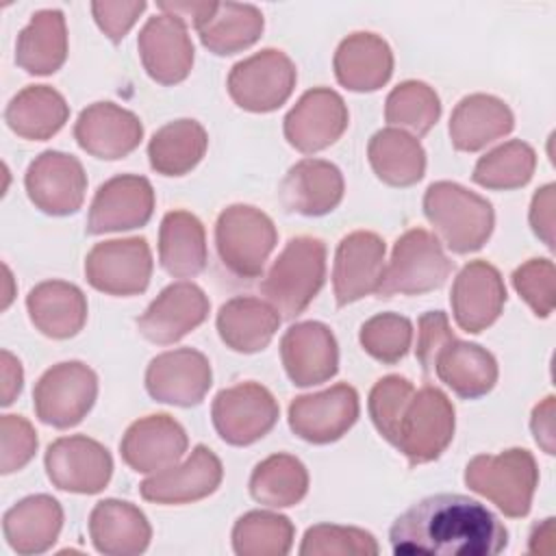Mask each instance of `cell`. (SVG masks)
Listing matches in <instances>:
<instances>
[{
    "label": "cell",
    "mask_w": 556,
    "mask_h": 556,
    "mask_svg": "<svg viewBox=\"0 0 556 556\" xmlns=\"http://www.w3.org/2000/svg\"><path fill=\"white\" fill-rule=\"evenodd\" d=\"M389 543L395 556H495L506 549L508 530L478 500L437 493L393 521Z\"/></svg>",
    "instance_id": "1"
},
{
    "label": "cell",
    "mask_w": 556,
    "mask_h": 556,
    "mask_svg": "<svg viewBox=\"0 0 556 556\" xmlns=\"http://www.w3.org/2000/svg\"><path fill=\"white\" fill-rule=\"evenodd\" d=\"M326 280V243L300 235L287 241L261 280V293L282 319H295L315 300Z\"/></svg>",
    "instance_id": "2"
},
{
    "label": "cell",
    "mask_w": 556,
    "mask_h": 556,
    "mask_svg": "<svg viewBox=\"0 0 556 556\" xmlns=\"http://www.w3.org/2000/svg\"><path fill=\"white\" fill-rule=\"evenodd\" d=\"M424 215L456 254L480 250L495 226L493 204L476 191L450 180L432 182L424 193Z\"/></svg>",
    "instance_id": "3"
},
{
    "label": "cell",
    "mask_w": 556,
    "mask_h": 556,
    "mask_svg": "<svg viewBox=\"0 0 556 556\" xmlns=\"http://www.w3.org/2000/svg\"><path fill=\"white\" fill-rule=\"evenodd\" d=\"M465 484L495 504L506 517L521 519L530 513L539 467L532 452L523 447L478 454L465 467Z\"/></svg>",
    "instance_id": "4"
},
{
    "label": "cell",
    "mask_w": 556,
    "mask_h": 556,
    "mask_svg": "<svg viewBox=\"0 0 556 556\" xmlns=\"http://www.w3.org/2000/svg\"><path fill=\"white\" fill-rule=\"evenodd\" d=\"M456 413L450 397L432 387L424 384L413 391L406 402L391 445L400 450L410 465H424L437 460L454 439Z\"/></svg>",
    "instance_id": "5"
},
{
    "label": "cell",
    "mask_w": 556,
    "mask_h": 556,
    "mask_svg": "<svg viewBox=\"0 0 556 556\" xmlns=\"http://www.w3.org/2000/svg\"><path fill=\"white\" fill-rule=\"evenodd\" d=\"M278 241L267 213L250 204L226 206L215 222V248L222 265L237 278H258Z\"/></svg>",
    "instance_id": "6"
},
{
    "label": "cell",
    "mask_w": 556,
    "mask_h": 556,
    "mask_svg": "<svg viewBox=\"0 0 556 556\" xmlns=\"http://www.w3.org/2000/svg\"><path fill=\"white\" fill-rule=\"evenodd\" d=\"M452 267L454 263L437 235L426 228H410L393 243L391 261L384 265L376 295L393 298L434 291L450 278Z\"/></svg>",
    "instance_id": "7"
},
{
    "label": "cell",
    "mask_w": 556,
    "mask_h": 556,
    "mask_svg": "<svg viewBox=\"0 0 556 556\" xmlns=\"http://www.w3.org/2000/svg\"><path fill=\"white\" fill-rule=\"evenodd\" d=\"M98 397V376L80 361L56 363L33 389V408L41 424L67 430L78 426Z\"/></svg>",
    "instance_id": "8"
},
{
    "label": "cell",
    "mask_w": 556,
    "mask_h": 556,
    "mask_svg": "<svg viewBox=\"0 0 556 556\" xmlns=\"http://www.w3.org/2000/svg\"><path fill=\"white\" fill-rule=\"evenodd\" d=\"M295 63L276 48H265L232 65L226 87L232 102L250 113H271L293 93Z\"/></svg>",
    "instance_id": "9"
},
{
    "label": "cell",
    "mask_w": 556,
    "mask_h": 556,
    "mask_svg": "<svg viewBox=\"0 0 556 556\" xmlns=\"http://www.w3.org/2000/svg\"><path fill=\"white\" fill-rule=\"evenodd\" d=\"M152 250L143 237L96 243L85 256L87 282L106 295L130 298L148 289L152 278Z\"/></svg>",
    "instance_id": "10"
},
{
    "label": "cell",
    "mask_w": 556,
    "mask_h": 556,
    "mask_svg": "<svg viewBox=\"0 0 556 556\" xmlns=\"http://www.w3.org/2000/svg\"><path fill=\"white\" fill-rule=\"evenodd\" d=\"M280 406L271 391L258 382H239L222 389L211 404V419L228 445H252L278 421Z\"/></svg>",
    "instance_id": "11"
},
{
    "label": "cell",
    "mask_w": 556,
    "mask_h": 556,
    "mask_svg": "<svg viewBox=\"0 0 556 556\" xmlns=\"http://www.w3.org/2000/svg\"><path fill=\"white\" fill-rule=\"evenodd\" d=\"M48 480L67 493L96 495L113 476V456L96 439L70 434L52 441L43 456Z\"/></svg>",
    "instance_id": "12"
},
{
    "label": "cell",
    "mask_w": 556,
    "mask_h": 556,
    "mask_svg": "<svg viewBox=\"0 0 556 556\" xmlns=\"http://www.w3.org/2000/svg\"><path fill=\"white\" fill-rule=\"evenodd\" d=\"M28 200L46 215H74L87 191V174L83 163L61 150H46L30 161L24 174Z\"/></svg>",
    "instance_id": "13"
},
{
    "label": "cell",
    "mask_w": 556,
    "mask_h": 556,
    "mask_svg": "<svg viewBox=\"0 0 556 556\" xmlns=\"http://www.w3.org/2000/svg\"><path fill=\"white\" fill-rule=\"evenodd\" d=\"M348 124L345 100L330 87H313L285 115L282 132L291 148L302 154H315L339 141Z\"/></svg>",
    "instance_id": "14"
},
{
    "label": "cell",
    "mask_w": 556,
    "mask_h": 556,
    "mask_svg": "<svg viewBox=\"0 0 556 556\" xmlns=\"http://www.w3.org/2000/svg\"><path fill=\"white\" fill-rule=\"evenodd\" d=\"M361 404L354 387L339 382L326 391L300 395L289 404V428L306 443L339 441L358 419Z\"/></svg>",
    "instance_id": "15"
},
{
    "label": "cell",
    "mask_w": 556,
    "mask_h": 556,
    "mask_svg": "<svg viewBox=\"0 0 556 556\" xmlns=\"http://www.w3.org/2000/svg\"><path fill=\"white\" fill-rule=\"evenodd\" d=\"M154 213V189L146 176L119 174L102 182L91 200L87 235L141 228Z\"/></svg>",
    "instance_id": "16"
},
{
    "label": "cell",
    "mask_w": 556,
    "mask_h": 556,
    "mask_svg": "<svg viewBox=\"0 0 556 556\" xmlns=\"http://www.w3.org/2000/svg\"><path fill=\"white\" fill-rule=\"evenodd\" d=\"M213 384L208 358L193 348H176L156 354L146 369V391L154 402L172 406H198Z\"/></svg>",
    "instance_id": "17"
},
{
    "label": "cell",
    "mask_w": 556,
    "mask_h": 556,
    "mask_svg": "<svg viewBox=\"0 0 556 556\" xmlns=\"http://www.w3.org/2000/svg\"><path fill=\"white\" fill-rule=\"evenodd\" d=\"M222 478V460L213 450L200 443L182 463H176L159 473H150L139 484V493L143 500L163 506L191 504L213 495L219 489Z\"/></svg>",
    "instance_id": "18"
},
{
    "label": "cell",
    "mask_w": 556,
    "mask_h": 556,
    "mask_svg": "<svg viewBox=\"0 0 556 556\" xmlns=\"http://www.w3.org/2000/svg\"><path fill=\"white\" fill-rule=\"evenodd\" d=\"M137 48L146 74L159 85H178L193 67L195 50L187 22L174 13L150 17L139 30Z\"/></svg>",
    "instance_id": "19"
},
{
    "label": "cell",
    "mask_w": 556,
    "mask_h": 556,
    "mask_svg": "<svg viewBox=\"0 0 556 556\" xmlns=\"http://www.w3.org/2000/svg\"><path fill=\"white\" fill-rule=\"evenodd\" d=\"M211 302L206 293L189 280L167 285L137 319L139 334L152 343L169 345L187 337L206 321Z\"/></svg>",
    "instance_id": "20"
},
{
    "label": "cell",
    "mask_w": 556,
    "mask_h": 556,
    "mask_svg": "<svg viewBox=\"0 0 556 556\" xmlns=\"http://www.w3.org/2000/svg\"><path fill=\"white\" fill-rule=\"evenodd\" d=\"M384 239L371 230H354L339 241L332 265L337 306H348L378 291L384 274Z\"/></svg>",
    "instance_id": "21"
},
{
    "label": "cell",
    "mask_w": 556,
    "mask_h": 556,
    "mask_svg": "<svg viewBox=\"0 0 556 556\" xmlns=\"http://www.w3.org/2000/svg\"><path fill=\"white\" fill-rule=\"evenodd\" d=\"M450 304L460 330L478 334L493 326L506 304V287L497 267L486 261H469L454 278Z\"/></svg>",
    "instance_id": "22"
},
{
    "label": "cell",
    "mask_w": 556,
    "mask_h": 556,
    "mask_svg": "<svg viewBox=\"0 0 556 556\" xmlns=\"http://www.w3.org/2000/svg\"><path fill=\"white\" fill-rule=\"evenodd\" d=\"M280 358L295 387L324 384L339 371V345L321 321L293 324L280 339Z\"/></svg>",
    "instance_id": "23"
},
{
    "label": "cell",
    "mask_w": 556,
    "mask_h": 556,
    "mask_svg": "<svg viewBox=\"0 0 556 556\" xmlns=\"http://www.w3.org/2000/svg\"><path fill=\"white\" fill-rule=\"evenodd\" d=\"M74 139L87 154L117 161L139 148L143 124L132 111L115 102H93L80 111L74 124Z\"/></svg>",
    "instance_id": "24"
},
{
    "label": "cell",
    "mask_w": 556,
    "mask_h": 556,
    "mask_svg": "<svg viewBox=\"0 0 556 556\" xmlns=\"http://www.w3.org/2000/svg\"><path fill=\"white\" fill-rule=\"evenodd\" d=\"M185 428L167 413H156L132 421L122 441V460L137 473H159L176 465L187 452Z\"/></svg>",
    "instance_id": "25"
},
{
    "label": "cell",
    "mask_w": 556,
    "mask_h": 556,
    "mask_svg": "<svg viewBox=\"0 0 556 556\" xmlns=\"http://www.w3.org/2000/svg\"><path fill=\"white\" fill-rule=\"evenodd\" d=\"M345 182L341 169L324 159H302L289 167L280 182V202L289 213L321 217L343 200Z\"/></svg>",
    "instance_id": "26"
},
{
    "label": "cell",
    "mask_w": 556,
    "mask_h": 556,
    "mask_svg": "<svg viewBox=\"0 0 556 556\" xmlns=\"http://www.w3.org/2000/svg\"><path fill=\"white\" fill-rule=\"evenodd\" d=\"M89 539L104 556H139L148 549L152 528L141 508L126 500H100L89 515Z\"/></svg>",
    "instance_id": "27"
},
{
    "label": "cell",
    "mask_w": 556,
    "mask_h": 556,
    "mask_svg": "<svg viewBox=\"0 0 556 556\" xmlns=\"http://www.w3.org/2000/svg\"><path fill=\"white\" fill-rule=\"evenodd\" d=\"M332 67L345 89L358 93L378 91L393 74V52L376 33H352L339 43Z\"/></svg>",
    "instance_id": "28"
},
{
    "label": "cell",
    "mask_w": 556,
    "mask_h": 556,
    "mask_svg": "<svg viewBox=\"0 0 556 556\" xmlns=\"http://www.w3.org/2000/svg\"><path fill=\"white\" fill-rule=\"evenodd\" d=\"M63 528L61 504L46 493L28 495L13 504L2 517L7 545L22 556L48 552Z\"/></svg>",
    "instance_id": "29"
},
{
    "label": "cell",
    "mask_w": 556,
    "mask_h": 556,
    "mask_svg": "<svg viewBox=\"0 0 556 556\" xmlns=\"http://www.w3.org/2000/svg\"><path fill=\"white\" fill-rule=\"evenodd\" d=\"M30 324L50 339H72L87 321L85 293L65 280H43L26 295Z\"/></svg>",
    "instance_id": "30"
},
{
    "label": "cell",
    "mask_w": 556,
    "mask_h": 556,
    "mask_svg": "<svg viewBox=\"0 0 556 556\" xmlns=\"http://www.w3.org/2000/svg\"><path fill=\"white\" fill-rule=\"evenodd\" d=\"M515 128L510 106L489 93L465 96L450 115V141L460 152H478Z\"/></svg>",
    "instance_id": "31"
},
{
    "label": "cell",
    "mask_w": 556,
    "mask_h": 556,
    "mask_svg": "<svg viewBox=\"0 0 556 556\" xmlns=\"http://www.w3.org/2000/svg\"><path fill=\"white\" fill-rule=\"evenodd\" d=\"M280 321V313L269 302L237 295L219 306L215 326L226 348L239 354H256L271 343Z\"/></svg>",
    "instance_id": "32"
},
{
    "label": "cell",
    "mask_w": 556,
    "mask_h": 556,
    "mask_svg": "<svg viewBox=\"0 0 556 556\" xmlns=\"http://www.w3.org/2000/svg\"><path fill=\"white\" fill-rule=\"evenodd\" d=\"M432 374L458 397L478 400L491 393L500 371L495 356L486 348L452 337L439 350Z\"/></svg>",
    "instance_id": "33"
},
{
    "label": "cell",
    "mask_w": 556,
    "mask_h": 556,
    "mask_svg": "<svg viewBox=\"0 0 556 556\" xmlns=\"http://www.w3.org/2000/svg\"><path fill=\"white\" fill-rule=\"evenodd\" d=\"M206 232L189 211H169L159 226V263L174 278H193L206 267Z\"/></svg>",
    "instance_id": "34"
},
{
    "label": "cell",
    "mask_w": 556,
    "mask_h": 556,
    "mask_svg": "<svg viewBox=\"0 0 556 556\" xmlns=\"http://www.w3.org/2000/svg\"><path fill=\"white\" fill-rule=\"evenodd\" d=\"M67 59V28L59 9H41L20 30L15 63L33 76H50Z\"/></svg>",
    "instance_id": "35"
},
{
    "label": "cell",
    "mask_w": 556,
    "mask_h": 556,
    "mask_svg": "<svg viewBox=\"0 0 556 556\" xmlns=\"http://www.w3.org/2000/svg\"><path fill=\"white\" fill-rule=\"evenodd\" d=\"M70 117V104L50 85H28L17 91L7 109V126L22 139L46 141L54 137Z\"/></svg>",
    "instance_id": "36"
},
{
    "label": "cell",
    "mask_w": 556,
    "mask_h": 556,
    "mask_svg": "<svg viewBox=\"0 0 556 556\" xmlns=\"http://www.w3.org/2000/svg\"><path fill=\"white\" fill-rule=\"evenodd\" d=\"M374 174L391 187H410L426 174V150L419 139L400 128H382L367 143Z\"/></svg>",
    "instance_id": "37"
},
{
    "label": "cell",
    "mask_w": 556,
    "mask_h": 556,
    "mask_svg": "<svg viewBox=\"0 0 556 556\" xmlns=\"http://www.w3.org/2000/svg\"><path fill=\"white\" fill-rule=\"evenodd\" d=\"M208 135L198 119H174L161 126L148 143L150 167L161 176H185L206 154Z\"/></svg>",
    "instance_id": "38"
},
{
    "label": "cell",
    "mask_w": 556,
    "mask_h": 556,
    "mask_svg": "<svg viewBox=\"0 0 556 556\" xmlns=\"http://www.w3.org/2000/svg\"><path fill=\"white\" fill-rule=\"evenodd\" d=\"M263 26V13L254 4L217 2L211 17L195 26V33L208 52L228 56L254 46Z\"/></svg>",
    "instance_id": "39"
},
{
    "label": "cell",
    "mask_w": 556,
    "mask_h": 556,
    "mask_svg": "<svg viewBox=\"0 0 556 556\" xmlns=\"http://www.w3.org/2000/svg\"><path fill=\"white\" fill-rule=\"evenodd\" d=\"M308 493V471L291 454H271L263 458L250 476V495L269 508H289L300 504Z\"/></svg>",
    "instance_id": "40"
},
{
    "label": "cell",
    "mask_w": 556,
    "mask_h": 556,
    "mask_svg": "<svg viewBox=\"0 0 556 556\" xmlns=\"http://www.w3.org/2000/svg\"><path fill=\"white\" fill-rule=\"evenodd\" d=\"M295 528L287 515L250 510L232 526V552L237 556H287Z\"/></svg>",
    "instance_id": "41"
},
{
    "label": "cell",
    "mask_w": 556,
    "mask_h": 556,
    "mask_svg": "<svg viewBox=\"0 0 556 556\" xmlns=\"http://www.w3.org/2000/svg\"><path fill=\"white\" fill-rule=\"evenodd\" d=\"M536 169V152L521 139L506 141L478 159L471 180L484 189L510 191L530 182Z\"/></svg>",
    "instance_id": "42"
},
{
    "label": "cell",
    "mask_w": 556,
    "mask_h": 556,
    "mask_svg": "<svg viewBox=\"0 0 556 556\" xmlns=\"http://www.w3.org/2000/svg\"><path fill=\"white\" fill-rule=\"evenodd\" d=\"M441 117L437 91L421 80H404L391 89L384 102V119L391 128L410 130L413 137L426 135Z\"/></svg>",
    "instance_id": "43"
},
{
    "label": "cell",
    "mask_w": 556,
    "mask_h": 556,
    "mask_svg": "<svg viewBox=\"0 0 556 556\" xmlns=\"http://www.w3.org/2000/svg\"><path fill=\"white\" fill-rule=\"evenodd\" d=\"M358 341L371 358L382 365H393L410 350L413 324L400 313H378L361 326Z\"/></svg>",
    "instance_id": "44"
},
{
    "label": "cell",
    "mask_w": 556,
    "mask_h": 556,
    "mask_svg": "<svg viewBox=\"0 0 556 556\" xmlns=\"http://www.w3.org/2000/svg\"><path fill=\"white\" fill-rule=\"evenodd\" d=\"M380 552L371 532L354 526H311L300 545L302 556H376Z\"/></svg>",
    "instance_id": "45"
},
{
    "label": "cell",
    "mask_w": 556,
    "mask_h": 556,
    "mask_svg": "<svg viewBox=\"0 0 556 556\" xmlns=\"http://www.w3.org/2000/svg\"><path fill=\"white\" fill-rule=\"evenodd\" d=\"M413 391H415L413 382L397 374H389L371 387L367 408H369L371 424L376 426V430L380 432V437L384 441H389V443L393 441L397 419H400L406 402L410 400Z\"/></svg>",
    "instance_id": "46"
},
{
    "label": "cell",
    "mask_w": 556,
    "mask_h": 556,
    "mask_svg": "<svg viewBox=\"0 0 556 556\" xmlns=\"http://www.w3.org/2000/svg\"><path fill=\"white\" fill-rule=\"evenodd\" d=\"M556 269L549 258H530L513 271V287L536 317H549L554 311Z\"/></svg>",
    "instance_id": "47"
},
{
    "label": "cell",
    "mask_w": 556,
    "mask_h": 556,
    "mask_svg": "<svg viewBox=\"0 0 556 556\" xmlns=\"http://www.w3.org/2000/svg\"><path fill=\"white\" fill-rule=\"evenodd\" d=\"M0 473L9 476L24 469L37 452V432L22 415L0 419Z\"/></svg>",
    "instance_id": "48"
},
{
    "label": "cell",
    "mask_w": 556,
    "mask_h": 556,
    "mask_svg": "<svg viewBox=\"0 0 556 556\" xmlns=\"http://www.w3.org/2000/svg\"><path fill=\"white\" fill-rule=\"evenodd\" d=\"M454 337V332L450 330V321L447 315L443 311H428L419 317L417 321V361L421 363V369L426 374H432L434 367V358L439 354V350Z\"/></svg>",
    "instance_id": "49"
},
{
    "label": "cell",
    "mask_w": 556,
    "mask_h": 556,
    "mask_svg": "<svg viewBox=\"0 0 556 556\" xmlns=\"http://www.w3.org/2000/svg\"><path fill=\"white\" fill-rule=\"evenodd\" d=\"M143 0L132 2H91V13L98 24V28L113 41L119 43L126 33L132 28V24L139 20V15L146 11Z\"/></svg>",
    "instance_id": "50"
},
{
    "label": "cell",
    "mask_w": 556,
    "mask_h": 556,
    "mask_svg": "<svg viewBox=\"0 0 556 556\" xmlns=\"http://www.w3.org/2000/svg\"><path fill=\"white\" fill-rule=\"evenodd\" d=\"M554 206H556V185H543L530 202V228L532 232L552 250L554 248Z\"/></svg>",
    "instance_id": "51"
},
{
    "label": "cell",
    "mask_w": 556,
    "mask_h": 556,
    "mask_svg": "<svg viewBox=\"0 0 556 556\" xmlns=\"http://www.w3.org/2000/svg\"><path fill=\"white\" fill-rule=\"evenodd\" d=\"M530 428L534 434V441L541 445L545 454H554V395H547L541 404L532 408Z\"/></svg>",
    "instance_id": "52"
},
{
    "label": "cell",
    "mask_w": 556,
    "mask_h": 556,
    "mask_svg": "<svg viewBox=\"0 0 556 556\" xmlns=\"http://www.w3.org/2000/svg\"><path fill=\"white\" fill-rule=\"evenodd\" d=\"M2 358V397L0 404L2 406H11L15 402V397L22 391L24 384V369L17 356H13L9 350H2L0 354Z\"/></svg>",
    "instance_id": "53"
},
{
    "label": "cell",
    "mask_w": 556,
    "mask_h": 556,
    "mask_svg": "<svg viewBox=\"0 0 556 556\" xmlns=\"http://www.w3.org/2000/svg\"><path fill=\"white\" fill-rule=\"evenodd\" d=\"M552 539H554V517L543 519L534 526L530 534V552H552Z\"/></svg>",
    "instance_id": "54"
}]
</instances>
